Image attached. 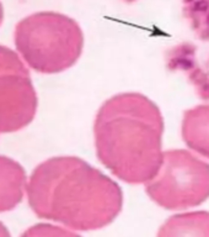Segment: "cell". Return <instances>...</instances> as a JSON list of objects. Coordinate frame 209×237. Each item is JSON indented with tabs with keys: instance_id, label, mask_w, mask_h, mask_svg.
<instances>
[{
	"instance_id": "obj_1",
	"label": "cell",
	"mask_w": 209,
	"mask_h": 237,
	"mask_svg": "<svg viewBox=\"0 0 209 237\" xmlns=\"http://www.w3.org/2000/svg\"><path fill=\"white\" fill-rule=\"evenodd\" d=\"M26 198L36 216L73 231H96L112 223L123 208L119 184L75 156L41 162L28 177Z\"/></svg>"
},
{
	"instance_id": "obj_2",
	"label": "cell",
	"mask_w": 209,
	"mask_h": 237,
	"mask_svg": "<svg viewBox=\"0 0 209 237\" xmlns=\"http://www.w3.org/2000/svg\"><path fill=\"white\" fill-rule=\"evenodd\" d=\"M164 117L144 94L129 92L104 100L94 121L99 162L127 184H145L162 162Z\"/></svg>"
},
{
	"instance_id": "obj_3",
	"label": "cell",
	"mask_w": 209,
	"mask_h": 237,
	"mask_svg": "<svg viewBox=\"0 0 209 237\" xmlns=\"http://www.w3.org/2000/svg\"><path fill=\"white\" fill-rule=\"evenodd\" d=\"M16 52L28 68L42 74L62 73L79 61L84 33L78 22L57 11H37L14 30Z\"/></svg>"
},
{
	"instance_id": "obj_4",
	"label": "cell",
	"mask_w": 209,
	"mask_h": 237,
	"mask_svg": "<svg viewBox=\"0 0 209 237\" xmlns=\"http://www.w3.org/2000/svg\"><path fill=\"white\" fill-rule=\"evenodd\" d=\"M144 185L148 196L166 210L201 205L209 198V163L187 150L165 151L157 173Z\"/></svg>"
},
{
	"instance_id": "obj_5",
	"label": "cell",
	"mask_w": 209,
	"mask_h": 237,
	"mask_svg": "<svg viewBox=\"0 0 209 237\" xmlns=\"http://www.w3.org/2000/svg\"><path fill=\"white\" fill-rule=\"evenodd\" d=\"M37 108L38 98L30 68L16 51L0 44V133L27 127Z\"/></svg>"
},
{
	"instance_id": "obj_6",
	"label": "cell",
	"mask_w": 209,
	"mask_h": 237,
	"mask_svg": "<svg viewBox=\"0 0 209 237\" xmlns=\"http://www.w3.org/2000/svg\"><path fill=\"white\" fill-rule=\"evenodd\" d=\"M28 177L14 158L0 154V212L14 210L26 195Z\"/></svg>"
},
{
	"instance_id": "obj_7",
	"label": "cell",
	"mask_w": 209,
	"mask_h": 237,
	"mask_svg": "<svg viewBox=\"0 0 209 237\" xmlns=\"http://www.w3.org/2000/svg\"><path fill=\"white\" fill-rule=\"evenodd\" d=\"M181 132L184 143L193 152L209 160V104L186 110Z\"/></svg>"
},
{
	"instance_id": "obj_8",
	"label": "cell",
	"mask_w": 209,
	"mask_h": 237,
	"mask_svg": "<svg viewBox=\"0 0 209 237\" xmlns=\"http://www.w3.org/2000/svg\"><path fill=\"white\" fill-rule=\"evenodd\" d=\"M156 237H209V211L173 215L161 225Z\"/></svg>"
},
{
	"instance_id": "obj_9",
	"label": "cell",
	"mask_w": 209,
	"mask_h": 237,
	"mask_svg": "<svg viewBox=\"0 0 209 237\" xmlns=\"http://www.w3.org/2000/svg\"><path fill=\"white\" fill-rule=\"evenodd\" d=\"M20 237H81L73 230L66 227L52 225L47 222H41L32 225L21 233Z\"/></svg>"
},
{
	"instance_id": "obj_10",
	"label": "cell",
	"mask_w": 209,
	"mask_h": 237,
	"mask_svg": "<svg viewBox=\"0 0 209 237\" xmlns=\"http://www.w3.org/2000/svg\"><path fill=\"white\" fill-rule=\"evenodd\" d=\"M0 237H11L7 227L5 226L1 221H0Z\"/></svg>"
},
{
	"instance_id": "obj_11",
	"label": "cell",
	"mask_w": 209,
	"mask_h": 237,
	"mask_svg": "<svg viewBox=\"0 0 209 237\" xmlns=\"http://www.w3.org/2000/svg\"><path fill=\"white\" fill-rule=\"evenodd\" d=\"M3 17H4V10H3V4L0 3V25L3 24Z\"/></svg>"
}]
</instances>
